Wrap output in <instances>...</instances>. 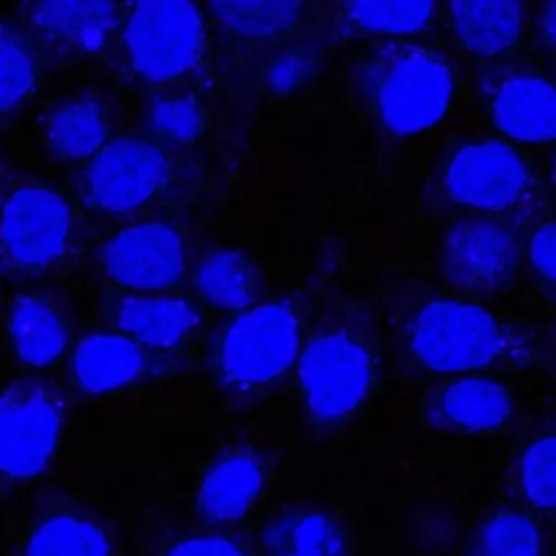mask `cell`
<instances>
[{
	"mask_svg": "<svg viewBox=\"0 0 556 556\" xmlns=\"http://www.w3.org/2000/svg\"><path fill=\"white\" fill-rule=\"evenodd\" d=\"M148 350L126 332L85 334L70 354V376L89 395L122 391L148 374Z\"/></svg>",
	"mask_w": 556,
	"mask_h": 556,
	"instance_id": "5bb4252c",
	"label": "cell"
},
{
	"mask_svg": "<svg viewBox=\"0 0 556 556\" xmlns=\"http://www.w3.org/2000/svg\"><path fill=\"white\" fill-rule=\"evenodd\" d=\"M315 72H317L315 52L304 46H289L276 52L274 56H269V61L261 72V78H263V87L269 93L287 96L308 85Z\"/></svg>",
	"mask_w": 556,
	"mask_h": 556,
	"instance_id": "f546056e",
	"label": "cell"
},
{
	"mask_svg": "<svg viewBox=\"0 0 556 556\" xmlns=\"http://www.w3.org/2000/svg\"><path fill=\"white\" fill-rule=\"evenodd\" d=\"M302 319L289 300H271L243 308L215 343V374L239 395L274 387L298 363Z\"/></svg>",
	"mask_w": 556,
	"mask_h": 556,
	"instance_id": "7a4b0ae2",
	"label": "cell"
},
{
	"mask_svg": "<svg viewBox=\"0 0 556 556\" xmlns=\"http://www.w3.org/2000/svg\"><path fill=\"white\" fill-rule=\"evenodd\" d=\"M198 295L219 311H243L258 293V269L235 248L206 252L193 271Z\"/></svg>",
	"mask_w": 556,
	"mask_h": 556,
	"instance_id": "cb8c5ba5",
	"label": "cell"
},
{
	"mask_svg": "<svg viewBox=\"0 0 556 556\" xmlns=\"http://www.w3.org/2000/svg\"><path fill=\"white\" fill-rule=\"evenodd\" d=\"M526 159L506 141L486 139L463 146L447 163L443 189L460 206L502 213L523 200L530 189Z\"/></svg>",
	"mask_w": 556,
	"mask_h": 556,
	"instance_id": "30bf717a",
	"label": "cell"
},
{
	"mask_svg": "<svg viewBox=\"0 0 556 556\" xmlns=\"http://www.w3.org/2000/svg\"><path fill=\"white\" fill-rule=\"evenodd\" d=\"M489 115L510 141H556V83L539 74L506 76L493 89Z\"/></svg>",
	"mask_w": 556,
	"mask_h": 556,
	"instance_id": "9a60e30c",
	"label": "cell"
},
{
	"mask_svg": "<svg viewBox=\"0 0 556 556\" xmlns=\"http://www.w3.org/2000/svg\"><path fill=\"white\" fill-rule=\"evenodd\" d=\"M174 167L154 141L122 137L106 141L87 163L83 198L100 215H132L163 195Z\"/></svg>",
	"mask_w": 556,
	"mask_h": 556,
	"instance_id": "ba28073f",
	"label": "cell"
},
{
	"mask_svg": "<svg viewBox=\"0 0 556 556\" xmlns=\"http://www.w3.org/2000/svg\"><path fill=\"white\" fill-rule=\"evenodd\" d=\"M7 330L17 358L37 369L52 365L70 341L65 315L43 295L17 298L11 306Z\"/></svg>",
	"mask_w": 556,
	"mask_h": 556,
	"instance_id": "44dd1931",
	"label": "cell"
},
{
	"mask_svg": "<svg viewBox=\"0 0 556 556\" xmlns=\"http://www.w3.org/2000/svg\"><path fill=\"white\" fill-rule=\"evenodd\" d=\"M528 254L534 271L556 287V222L541 224L528 243Z\"/></svg>",
	"mask_w": 556,
	"mask_h": 556,
	"instance_id": "1f68e13d",
	"label": "cell"
},
{
	"mask_svg": "<svg viewBox=\"0 0 556 556\" xmlns=\"http://www.w3.org/2000/svg\"><path fill=\"white\" fill-rule=\"evenodd\" d=\"M450 26L465 50L504 54L521 37L523 0H450Z\"/></svg>",
	"mask_w": 556,
	"mask_h": 556,
	"instance_id": "d6986e66",
	"label": "cell"
},
{
	"mask_svg": "<svg viewBox=\"0 0 556 556\" xmlns=\"http://www.w3.org/2000/svg\"><path fill=\"white\" fill-rule=\"evenodd\" d=\"M119 0H26L24 24L37 50L56 61H85L119 33Z\"/></svg>",
	"mask_w": 556,
	"mask_h": 556,
	"instance_id": "8fae6325",
	"label": "cell"
},
{
	"mask_svg": "<svg viewBox=\"0 0 556 556\" xmlns=\"http://www.w3.org/2000/svg\"><path fill=\"white\" fill-rule=\"evenodd\" d=\"M552 180H554V185H556V159H554V163H552Z\"/></svg>",
	"mask_w": 556,
	"mask_h": 556,
	"instance_id": "836d02e7",
	"label": "cell"
},
{
	"mask_svg": "<svg viewBox=\"0 0 556 556\" xmlns=\"http://www.w3.org/2000/svg\"><path fill=\"white\" fill-rule=\"evenodd\" d=\"M65 426L63 395L37 378L0 391V480H33L52 463Z\"/></svg>",
	"mask_w": 556,
	"mask_h": 556,
	"instance_id": "52a82bcc",
	"label": "cell"
},
{
	"mask_svg": "<svg viewBox=\"0 0 556 556\" xmlns=\"http://www.w3.org/2000/svg\"><path fill=\"white\" fill-rule=\"evenodd\" d=\"M473 556H541L536 523L515 510L489 515L476 532Z\"/></svg>",
	"mask_w": 556,
	"mask_h": 556,
	"instance_id": "4316f807",
	"label": "cell"
},
{
	"mask_svg": "<svg viewBox=\"0 0 556 556\" xmlns=\"http://www.w3.org/2000/svg\"><path fill=\"white\" fill-rule=\"evenodd\" d=\"M439 419L463 432H491L510 421V391L486 376H460L447 382L434 402Z\"/></svg>",
	"mask_w": 556,
	"mask_h": 556,
	"instance_id": "ac0fdd59",
	"label": "cell"
},
{
	"mask_svg": "<svg viewBox=\"0 0 556 556\" xmlns=\"http://www.w3.org/2000/svg\"><path fill=\"white\" fill-rule=\"evenodd\" d=\"M115 324L146 350H174L187 343L200 328L198 306L182 295L130 293L115 306Z\"/></svg>",
	"mask_w": 556,
	"mask_h": 556,
	"instance_id": "2e32d148",
	"label": "cell"
},
{
	"mask_svg": "<svg viewBox=\"0 0 556 556\" xmlns=\"http://www.w3.org/2000/svg\"><path fill=\"white\" fill-rule=\"evenodd\" d=\"M267 480V460L256 450H226L204 469L195 491V510L213 526L237 523L258 504Z\"/></svg>",
	"mask_w": 556,
	"mask_h": 556,
	"instance_id": "4fadbf2b",
	"label": "cell"
},
{
	"mask_svg": "<svg viewBox=\"0 0 556 556\" xmlns=\"http://www.w3.org/2000/svg\"><path fill=\"white\" fill-rule=\"evenodd\" d=\"M263 556H348L341 523L321 510L285 508L261 530Z\"/></svg>",
	"mask_w": 556,
	"mask_h": 556,
	"instance_id": "ffe728a7",
	"label": "cell"
},
{
	"mask_svg": "<svg viewBox=\"0 0 556 556\" xmlns=\"http://www.w3.org/2000/svg\"><path fill=\"white\" fill-rule=\"evenodd\" d=\"M109 530L76 510H56L39 519L17 556H113Z\"/></svg>",
	"mask_w": 556,
	"mask_h": 556,
	"instance_id": "603a6c76",
	"label": "cell"
},
{
	"mask_svg": "<svg viewBox=\"0 0 556 556\" xmlns=\"http://www.w3.org/2000/svg\"><path fill=\"white\" fill-rule=\"evenodd\" d=\"M295 378L306 415L334 426L365 404L374 384V354L352 330L324 328L304 341Z\"/></svg>",
	"mask_w": 556,
	"mask_h": 556,
	"instance_id": "277c9868",
	"label": "cell"
},
{
	"mask_svg": "<svg viewBox=\"0 0 556 556\" xmlns=\"http://www.w3.org/2000/svg\"><path fill=\"white\" fill-rule=\"evenodd\" d=\"M109 135V115L100 98L74 93L54 102L41 117L46 150L65 163L89 161Z\"/></svg>",
	"mask_w": 556,
	"mask_h": 556,
	"instance_id": "e0dca14e",
	"label": "cell"
},
{
	"mask_svg": "<svg viewBox=\"0 0 556 556\" xmlns=\"http://www.w3.org/2000/svg\"><path fill=\"white\" fill-rule=\"evenodd\" d=\"M204 4L228 37L267 43L287 35L302 20L308 0H204Z\"/></svg>",
	"mask_w": 556,
	"mask_h": 556,
	"instance_id": "7402d4cb",
	"label": "cell"
},
{
	"mask_svg": "<svg viewBox=\"0 0 556 556\" xmlns=\"http://www.w3.org/2000/svg\"><path fill=\"white\" fill-rule=\"evenodd\" d=\"M363 89L376 119L389 132L410 137L447 115L456 83L441 54L419 46H400L367 65Z\"/></svg>",
	"mask_w": 556,
	"mask_h": 556,
	"instance_id": "6da1fadb",
	"label": "cell"
},
{
	"mask_svg": "<svg viewBox=\"0 0 556 556\" xmlns=\"http://www.w3.org/2000/svg\"><path fill=\"white\" fill-rule=\"evenodd\" d=\"M100 263L113 285L132 293L167 291L185 274V237L167 219H141L106 239Z\"/></svg>",
	"mask_w": 556,
	"mask_h": 556,
	"instance_id": "9c48e42d",
	"label": "cell"
},
{
	"mask_svg": "<svg viewBox=\"0 0 556 556\" xmlns=\"http://www.w3.org/2000/svg\"><path fill=\"white\" fill-rule=\"evenodd\" d=\"M148 130L165 143L187 146L200 139L206 126L202 104L182 93H161L146 106Z\"/></svg>",
	"mask_w": 556,
	"mask_h": 556,
	"instance_id": "83f0119b",
	"label": "cell"
},
{
	"mask_svg": "<svg viewBox=\"0 0 556 556\" xmlns=\"http://www.w3.org/2000/svg\"><path fill=\"white\" fill-rule=\"evenodd\" d=\"M74 235L70 200L48 185H17L0 202V263L15 274L39 276L59 267Z\"/></svg>",
	"mask_w": 556,
	"mask_h": 556,
	"instance_id": "5b68a950",
	"label": "cell"
},
{
	"mask_svg": "<svg viewBox=\"0 0 556 556\" xmlns=\"http://www.w3.org/2000/svg\"><path fill=\"white\" fill-rule=\"evenodd\" d=\"M437 0H345L350 26L374 37H404L426 28Z\"/></svg>",
	"mask_w": 556,
	"mask_h": 556,
	"instance_id": "d4e9b609",
	"label": "cell"
},
{
	"mask_svg": "<svg viewBox=\"0 0 556 556\" xmlns=\"http://www.w3.org/2000/svg\"><path fill=\"white\" fill-rule=\"evenodd\" d=\"M119 39L128 70L143 83L165 85L198 70L206 26L195 0H124Z\"/></svg>",
	"mask_w": 556,
	"mask_h": 556,
	"instance_id": "3957f363",
	"label": "cell"
},
{
	"mask_svg": "<svg viewBox=\"0 0 556 556\" xmlns=\"http://www.w3.org/2000/svg\"><path fill=\"white\" fill-rule=\"evenodd\" d=\"M441 256L452 285L469 293H491L510 280L519 261V243L504 222L478 215L447 230Z\"/></svg>",
	"mask_w": 556,
	"mask_h": 556,
	"instance_id": "7c38bea8",
	"label": "cell"
},
{
	"mask_svg": "<svg viewBox=\"0 0 556 556\" xmlns=\"http://www.w3.org/2000/svg\"><path fill=\"white\" fill-rule=\"evenodd\" d=\"M539 24H541V35H543V39H545L552 48H556V0H545Z\"/></svg>",
	"mask_w": 556,
	"mask_h": 556,
	"instance_id": "d6a6232c",
	"label": "cell"
},
{
	"mask_svg": "<svg viewBox=\"0 0 556 556\" xmlns=\"http://www.w3.org/2000/svg\"><path fill=\"white\" fill-rule=\"evenodd\" d=\"M519 484L534 508L556 513V432L541 434L523 450Z\"/></svg>",
	"mask_w": 556,
	"mask_h": 556,
	"instance_id": "f1b7e54d",
	"label": "cell"
},
{
	"mask_svg": "<svg viewBox=\"0 0 556 556\" xmlns=\"http://www.w3.org/2000/svg\"><path fill=\"white\" fill-rule=\"evenodd\" d=\"M163 556H252V554L241 541L228 534L202 532V534H189L174 541Z\"/></svg>",
	"mask_w": 556,
	"mask_h": 556,
	"instance_id": "4dcf8cb0",
	"label": "cell"
},
{
	"mask_svg": "<svg viewBox=\"0 0 556 556\" xmlns=\"http://www.w3.org/2000/svg\"><path fill=\"white\" fill-rule=\"evenodd\" d=\"M415 361L437 374H469L495 363L504 330L493 313L469 300L426 302L408 324Z\"/></svg>",
	"mask_w": 556,
	"mask_h": 556,
	"instance_id": "8992f818",
	"label": "cell"
},
{
	"mask_svg": "<svg viewBox=\"0 0 556 556\" xmlns=\"http://www.w3.org/2000/svg\"><path fill=\"white\" fill-rule=\"evenodd\" d=\"M39 83L37 48L24 33L0 22V115L15 113Z\"/></svg>",
	"mask_w": 556,
	"mask_h": 556,
	"instance_id": "484cf974",
	"label": "cell"
}]
</instances>
